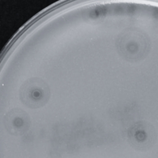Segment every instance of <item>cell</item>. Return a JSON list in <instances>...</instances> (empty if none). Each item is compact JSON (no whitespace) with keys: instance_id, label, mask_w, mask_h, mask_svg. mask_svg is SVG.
Returning a JSON list of instances; mask_svg holds the SVG:
<instances>
[{"instance_id":"obj_1","label":"cell","mask_w":158,"mask_h":158,"mask_svg":"<svg viewBox=\"0 0 158 158\" xmlns=\"http://www.w3.org/2000/svg\"><path fill=\"white\" fill-rule=\"evenodd\" d=\"M20 97L25 106L31 108H40L48 101L50 89L42 79H29L21 87Z\"/></svg>"},{"instance_id":"obj_2","label":"cell","mask_w":158,"mask_h":158,"mask_svg":"<svg viewBox=\"0 0 158 158\" xmlns=\"http://www.w3.org/2000/svg\"><path fill=\"white\" fill-rule=\"evenodd\" d=\"M6 131L14 135H23L30 125V118L26 112L21 109H14L9 111L4 119Z\"/></svg>"}]
</instances>
